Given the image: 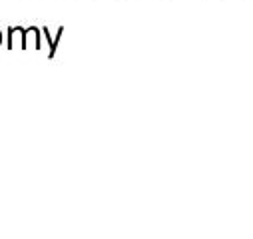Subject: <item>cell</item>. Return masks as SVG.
<instances>
[{
	"instance_id": "7a4b0ae2",
	"label": "cell",
	"mask_w": 253,
	"mask_h": 239,
	"mask_svg": "<svg viewBox=\"0 0 253 239\" xmlns=\"http://www.w3.org/2000/svg\"><path fill=\"white\" fill-rule=\"evenodd\" d=\"M62 34H64V26H60V28H58V34H56V38H52V36H50V30H48V26H44V28H42V36L48 40V46H50V52H48V58H50V60L56 56V50H58V42H60Z\"/></svg>"
},
{
	"instance_id": "6da1fadb",
	"label": "cell",
	"mask_w": 253,
	"mask_h": 239,
	"mask_svg": "<svg viewBox=\"0 0 253 239\" xmlns=\"http://www.w3.org/2000/svg\"><path fill=\"white\" fill-rule=\"evenodd\" d=\"M24 34H26V28L22 26H10L8 28V50H14L16 46L20 50H26V40H24Z\"/></svg>"
},
{
	"instance_id": "277c9868",
	"label": "cell",
	"mask_w": 253,
	"mask_h": 239,
	"mask_svg": "<svg viewBox=\"0 0 253 239\" xmlns=\"http://www.w3.org/2000/svg\"><path fill=\"white\" fill-rule=\"evenodd\" d=\"M0 44H2V32H0Z\"/></svg>"
},
{
	"instance_id": "3957f363",
	"label": "cell",
	"mask_w": 253,
	"mask_h": 239,
	"mask_svg": "<svg viewBox=\"0 0 253 239\" xmlns=\"http://www.w3.org/2000/svg\"><path fill=\"white\" fill-rule=\"evenodd\" d=\"M40 36H42V30H40L38 26H30V28H26V34H24L26 50H28L30 42H32V48H34V50H40V48H42V44H40Z\"/></svg>"
}]
</instances>
